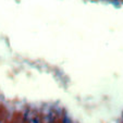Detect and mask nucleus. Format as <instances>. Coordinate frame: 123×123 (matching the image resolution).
<instances>
[{"mask_svg":"<svg viewBox=\"0 0 123 123\" xmlns=\"http://www.w3.org/2000/svg\"><path fill=\"white\" fill-rule=\"evenodd\" d=\"M36 117V114H35V112L34 111H31V110H26V111H24L23 112V119L25 121H30V120H32L33 118H35Z\"/></svg>","mask_w":123,"mask_h":123,"instance_id":"1","label":"nucleus"},{"mask_svg":"<svg viewBox=\"0 0 123 123\" xmlns=\"http://www.w3.org/2000/svg\"><path fill=\"white\" fill-rule=\"evenodd\" d=\"M62 123H71V120H70V118H68V117H64V118L62 119Z\"/></svg>","mask_w":123,"mask_h":123,"instance_id":"2","label":"nucleus"},{"mask_svg":"<svg viewBox=\"0 0 123 123\" xmlns=\"http://www.w3.org/2000/svg\"><path fill=\"white\" fill-rule=\"evenodd\" d=\"M0 123H2V121H1V120H0Z\"/></svg>","mask_w":123,"mask_h":123,"instance_id":"3","label":"nucleus"}]
</instances>
